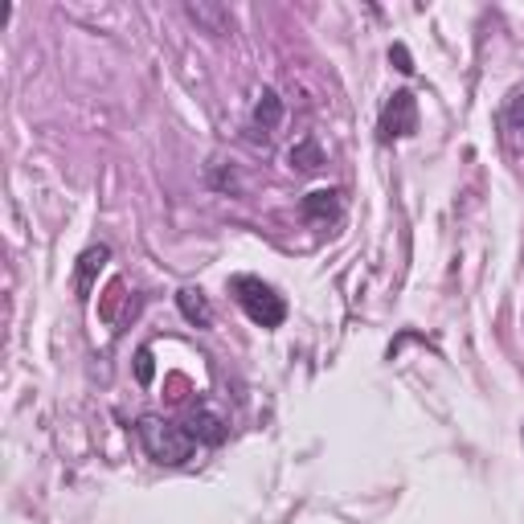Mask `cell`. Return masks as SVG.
<instances>
[{"label": "cell", "instance_id": "3", "mask_svg": "<svg viewBox=\"0 0 524 524\" xmlns=\"http://www.w3.org/2000/svg\"><path fill=\"white\" fill-rule=\"evenodd\" d=\"M418 131V99L410 91H393L389 103L381 107V119H377V140L381 144H393V140H406Z\"/></svg>", "mask_w": 524, "mask_h": 524}, {"label": "cell", "instance_id": "9", "mask_svg": "<svg viewBox=\"0 0 524 524\" xmlns=\"http://www.w3.org/2000/svg\"><path fill=\"white\" fill-rule=\"evenodd\" d=\"M185 13H189V21H197L205 33H213V37H226L230 29H234V17H230V9H222V5H185Z\"/></svg>", "mask_w": 524, "mask_h": 524}, {"label": "cell", "instance_id": "1", "mask_svg": "<svg viewBox=\"0 0 524 524\" xmlns=\"http://www.w3.org/2000/svg\"><path fill=\"white\" fill-rule=\"evenodd\" d=\"M136 434H140V443L148 451V459L164 463V467H181L193 459L197 443H193V434L177 422H168V418H156V414H144L136 422Z\"/></svg>", "mask_w": 524, "mask_h": 524}, {"label": "cell", "instance_id": "14", "mask_svg": "<svg viewBox=\"0 0 524 524\" xmlns=\"http://www.w3.org/2000/svg\"><path fill=\"white\" fill-rule=\"evenodd\" d=\"M520 434H524V430H520Z\"/></svg>", "mask_w": 524, "mask_h": 524}, {"label": "cell", "instance_id": "8", "mask_svg": "<svg viewBox=\"0 0 524 524\" xmlns=\"http://www.w3.org/2000/svg\"><path fill=\"white\" fill-rule=\"evenodd\" d=\"M177 308H181V316H185L189 324L213 328V308H209V299H205L201 287H181V291H177Z\"/></svg>", "mask_w": 524, "mask_h": 524}, {"label": "cell", "instance_id": "12", "mask_svg": "<svg viewBox=\"0 0 524 524\" xmlns=\"http://www.w3.org/2000/svg\"><path fill=\"white\" fill-rule=\"evenodd\" d=\"M152 377H156L152 348H140V353H136V381H140V385H152Z\"/></svg>", "mask_w": 524, "mask_h": 524}, {"label": "cell", "instance_id": "10", "mask_svg": "<svg viewBox=\"0 0 524 524\" xmlns=\"http://www.w3.org/2000/svg\"><path fill=\"white\" fill-rule=\"evenodd\" d=\"M287 160H291V168H295V172H316V168L324 164V148H320L312 136H303V140L287 152Z\"/></svg>", "mask_w": 524, "mask_h": 524}, {"label": "cell", "instance_id": "7", "mask_svg": "<svg viewBox=\"0 0 524 524\" xmlns=\"http://www.w3.org/2000/svg\"><path fill=\"white\" fill-rule=\"evenodd\" d=\"M299 213L308 222H336L340 217V189H312L299 201Z\"/></svg>", "mask_w": 524, "mask_h": 524}, {"label": "cell", "instance_id": "11", "mask_svg": "<svg viewBox=\"0 0 524 524\" xmlns=\"http://www.w3.org/2000/svg\"><path fill=\"white\" fill-rule=\"evenodd\" d=\"M504 119H508V127H512V131H520V136H524V91H516V95L508 99Z\"/></svg>", "mask_w": 524, "mask_h": 524}, {"label": "cell", "instance_id": "4", "mask_svg": "<svg viewBox=\"0 0 524 524\" xmlns=\"http://www.w3.org/2000/svg\"><path fill=\"white\" fill-rule=\"evenodd\" d=\"M185 430L193 434V443H205V447H222L226 443V434H230V426H226V418L217 414V410H193L189 414V422H185Z\"/></svg>", "mask_w": 524, "mask_h": 524}, {"label": "cell", "instance_id": "5", "mask_svg": "<svg viewBox=\"0 0 524 524\" xmlns=\"http://www.w3.org/2000/svg\"><path fill=\"white\" fill-rule=\"evenodd\" d=\"M279 123H283V99H279V91H271V86H262V95L254 103V115H250L254 140H267Z\"/></svg>", "mask_w": 524, "mask_h": 524}, {"label": "cell", "instance_id": "13", "mask_svg": "<svg viewBox=\"0 0 524 524\" xmlns=\"http://www.w3.org/2000/svg\"><path fill=\"white\" fill-rule=\"evenodd\" d=\"M389 62H398V70H402V74H414V58H410V50H406V46H393V50H389Z\"/></svg>", "mask_w": 524, "mask_h": 524}, {"label": "cell", "instance_id": "6", "mask_svg": "<svg viewBox=\"0 0 524 524\" xmlns=\"http://www.w3.org/2000/svg\"><path fill=\"white\" fill-rule=\"evenodd\" d=\"M107 258H111V250H107V246H91V250H82V258H78V271H74V291H78V299H91L95 279H99V271L107 267Z\"/></svg>", "mask_w": 524, "mask_h": 524}, {"label": "cell", "instance_id": "2", "mask_svg": "<svg viewBox=\"0 0 524 524\" xmlns=\"http://www.w3.org/2000/svg\"><path fill=\"white\" fill-rule=\"evenodd\" d=\"M230 295L238 299V308L246 312V320L258 324V328H267V332L287 320V299L271 283H262L258 275H234Z\"/></svg>", "mask_w": 524, "mask_h": 524}]
</instances>
